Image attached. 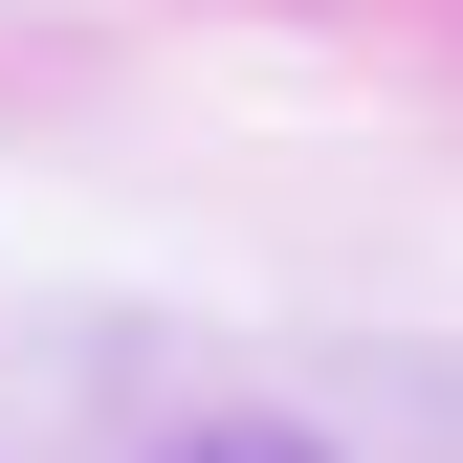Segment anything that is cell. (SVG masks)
<instances>
[{
	"label": "cell",
	"instance_id": "obj_1",
	"mask_svg": "<svg viewBox=\"0 0 463 463\" xmlns=\"http://www.w3.org/2000/svg\"><path fill=\"white\" fill-rule=\"evenodd\" d=\"M177 463H309V441H287V420H221V441H177Z\"/></svg>",
	"mask_w": 463,
	"mask_h": 463
}]
</instances>
